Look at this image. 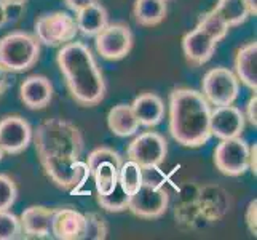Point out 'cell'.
I'll return each instance as SVG.
<instances>
[{"instance_id":"4dcf8cb0","label":"cell","mask_w":257,"mask_h":240,"mask_svg":"<svg viewBox=\"0 0 257 240\" xmlns=\"http://www.w3.org/2000/svg\"><path fill=\"white\" fill-rule=\"evenodd\" d=\"M244 219H246V224H247V229H249V232L255 237L257 235V200L255 199L251 200L249 205H247Z\"/></svg>"},{"instance_id":"8d00e7d4","label":"cell","mask_w":257,"mask_h":240,"mask_svg":"<svg viewBox=\"0 0 257 240\" xmlns=\"http://www.w3.org/2000/svg\"><path fill=\"white\" fill-rule=\"evenodd\" d=\"M247 8H249L251 12V16H255L257 15V0H244Z\"/></svg>"},{"instance_id":"7402d4cb","label":"cell","mask_w":257,"mask_h":240,"mask_svg":"<svg viewBox=\"0 0 257 240\" xmlns=\"http://www.w3.org/2000/svg\"><path fill=\"white\" fill-rule=\"evenodd\" d=\"M214 10L228 24V28L241 26L251 16V12L244 0H217Z\"/></svg>"},{"instance_id":"30bf717a","label":"cell","mask_w":257,"mask_h":240,"mask_svg":"<svg viewBox=\"0 0 257 240\" xmlns=\"http://www.w3.org/2000/svg\"><path fill=\"white\" fill-rule=\"evenodd\" d=\"M133 32L126 24L113 23L107 24L105 28L94 37L96 51L104 59L118 61L130 55L133 48Z\"/></svg>"},{"instance_id":"52a82bcc","label":"cell","mask_w":257,"mask_h":240,"mask_svg":"<svg viewBox=\"0 0 257 240\" xmlns=\"http://www.w3.org/2000/svg\"><path fill=\"white\" fill-rule=\"evenodd\" d=\"M128 160L136 162L143 170L158 168L168 155V143L157 131H144L131 141L126 150Z\"/></svg>"},{"instance_id":"ba28073f","label":"cell","mask_w":257,"mask_h":240,"mask_svg":"<svg viewBox=\"0 0 257 240\" xmlns=\"http://www.w3.org/2000/svg\"><path fill=\"white\" fill-rule=\"evenodd\" d=\"M168 205H170L168 191L144 180L141 188L133 195H130L128 210L138 218L157 219L165 215Z\"/></svg>"},{"instance_id":"f546056e","label":"cell","mask_w":257,"mask_h":240,"mask_svg":"<svg viewBox=\"0 0 257 240\" xmlns=\"http://www.w3.org/2000/svg\"><path fill=\"white\" fill-rule=\"evenodd\" d=\"M18 197V188L8 175L0 173V211L10 210Z\"/></svg>"},{"instance_id":"9a60e30c","label":"cell","mask_w":257,"mask_h":240,"mask_svg":"<svg viewBox=\"0 0 257 240\" xmlns=\"http://www.w3.org/2000/svg\"><path fill=\"white\" fill-rule=\"evenodd\" d=\"M21 101L28 109L39 111L47 108L53 100V85L43 75H31L20 87Z\"/></svg>"},{"instance_id":"ffe728a7","label":"cell","mask_w":257,"mask_h":240,"mask_svg":"<svg viewBox=\"0 0 257 240\" xmlns=\"http://www.w3.org/2000/svg\"><path fill=\"white\" fill-rule=\"evenodd\" d=\"M107 125L113 135L121 138L136 135L139 130V122L131 109V104L113 106L107 115Z\"/></svg>"},{"instance_id":"74e56055","label":"cell","mask_w":257,"mask_h":240,"mask_svg":"<svg viewBox=\"0 0 257 240\" xmlns=\"http://www.w3.org/2000/svg\"><path fill=\"white\" fill-rule=\"evenodd\" d=\"M5 4H15V5H24L28 0H4Z\"/></svg>"},{"instance_id":"484cf974","label":"cell","mask_w":257,"mask_h":240,"mask_svg":"<svg viewBox=\"0 0 257 240\" xmlns=\"http://www.w3.org/2000/svg\"><path fill=\"white\" fill-rule=\"evenodd\" d=\"M128 202L130 195L120 188V184L115 186V189L109 194H97V203L101 205V208L110 213H120L128 210Z\"/></svg>"},{"instance_id":"d4e9b609","label":"cell","mask_w":257,"mask_h":240,"mask_svg":"<svg viewBox=\"0 0 257 240\" xmlns=\"http://www.w3.org/2000/svg\"><path fill=\"white\" fill-rule=\"evenodd\" d=\"M197 28L205 32L206 35H209L214 42H220L230 31L228 24L220 18V15L214 10V8L200 16Z\"/></svg>"},{"instance_id":"f1b7e54d","label":"cell","mask_w":257,"mask_h":240,"mask_svg":"<svg viewBox=\"0 0 257 240\" xmlns=\"http://www.w3.org/2000/svg\"><path fill=\"white\" fill-rule=\"evenodd\" d=\"M105 162H110L113 165H117L118 168L121 167V157L117 150H113L110 147H97L94 149L93 152L88 155V160H86V167H88V172H93L94 168L99 165V164H105Z\"/></svg>"},{"instance_id":"7a4b0ae2","label":"cell","mask_w":257,"mask_h":240,"mask_svg":"<svg viewBox=\"0 0 257 240\" xmlns=\"http://www.w3.org/2000/svg\"><path fill=\"white\" fill-rule=\"evenodd\" d=\"M58 66L70 96L83 108H93L105 96V82L91 50L83 42H69L58 51Z\"/></svg>"},{"instance_id":"836d02e7","label":"cell","mask_w":257,"mask_h":240,"mask_svg":"<svg viewBox=\"0 0 257 240\" xmlns=\"http://www.w3.org/2000/svg\"><path fill=\"white\" fill-rule=\"evenodd\" d=\"M10 87V77H8V72L0 66V98L5 95V92Z\"/></svg>"},{"instance_id":"4316f807","label":"cell","mask_w":257,"mask_h":240,"mask_svg":"<svg viewBox=\"0 0 257 240\" xmlns=\"http://www.w3.org/2000/svg\"><path fill=\"white\" fill-rule=\"evenodd\" d=\"M107 223H105V219L101 215H97V213H86L82 240H104L107 237Z\"/></svg>"},{"instance_id":"5b68a950","label":"cell","mask_w":257,"mask_h":240,"mask_svg":"<svg viewBox=\"0 0 257 240\" xmlns=\"http://www.w3.org/2000/svg\"><path fill=\"white\" fill-rule=\"evenodd\" d=\"M78 28L75 18L66 12L43 13L35 21V37L48 47H63L75 40Z\"/></svg>"},{"instance_id":"e0dca14e","label":"cell","mask_w":257,"mask_h":240,"mask_svg":"<svg viewBox=\"0 0 257 240\" xmlns=\"http://www.w3.org/2000/svg\"><path fill=\"white\" fill-rule=\"evenodd\" d=\"M131 109L135 112L139 125L152 128L162 123L165 119V103L157 93H143L135 98L131 104Z\"/></svg>"},{"instance_id":"d6a6232c","label":"cell","mask_w":257,"mask_h":240,"mask_svg":"<svg viewBox=\"0 0 257 240\" xmlns=\"http://www.w3.org/2000/svg\"><path fill=\"white\" fill-rule=\"evenodd\" d=\"M94 2H97V0H64V4L67 5V8H69V10H72L74 13L83 10L85 7L91 5Z\"/></svg>"},{"instance_id":"277c9868","label":"cell","mask_w":257,"mask_h":240,"mask_svg":"<svg viewBox=\"0 0 257 240\" xmlns=\"http://www.w3.org/2000/svg\"><path fill=\"white\" fill-rule=\"evenodd\" d=\"M40 42L29 32L16 31L0 39V66L7 72H24L37 64Z\"/></svg>"},{"instance_id":"e575fe53","label":"cell","mask_w":257,"mask_h":240,"mask_svg":"<svg viewBox=\"0 0 257 240\" xmlns=\"http://www.w3.org/2000/svg\"><path fill=\"white\" fill-rule=\"evenodd\" d=\"M249 170L254 173V176L257 175V144L255 143L249 147Z\"/></svg>"},{"instance_id":"44dd1931","label":"cell","mask_w":257,"mask_h":240,"mask_svg":"<svg viewBox=\"0 0 257 240\" xmlns=\"http://www.w3.org/2000/svg\"><path fill=\"white\" fill-rule=\"evenodd\" d=\"M166 12V0H136L133 7L136 23L144 28H154L163 23Z\"/></svg>"},{"instance_id":"ac0fdd59","label":"cell","mask_w":257,"mask_h":240,"mask_svg":"<svg viewBox=\"0 0 257 240\" xmlns=\"http://www.w3.org/2000/svg\"><path fill=\"white\" fill-rule=\"evenodd\" d=\"M235 75L252 92L257 90V42H249L235 56Z\"/></svg>"},{"instance_id":"d6986e66","label":"cell","mask_w":257,"mask_h":240,"mask_svg":"<svg viewBox=\"0 0 257 240\" xmlns=\"http://www.w3.org/2000/svg\"><path fill=\"white\" fill-rule=\"evenodd\" d=\"M75 15L78 32H82L85 37H96L109 24V13L99 2L85 7L83 10L77 12Z\"/></svg>"},{"instance_id":"6da1fadb","label":"cell","mask_w":257,"mask_h":240,"mask_svg":"<svg viewBox=\"0 0 257 240\" xmlns=\"http://www.w3.org/2000/svg\"><path fill=\"white\" fill-rule=\"evenodd\" d=\"M32 139L43 170L58 188L77 191L85 184L90 176L86 164L80 162L85 141L74 123L47 119L32 131Z\"/></svg>"},{"instance_id":"1f68e13d","label":"cell","mask_w":257,"mask_h":240,"mask_svg":"<svg viewBox=\"0 0 257 240\" xmlns=\"http://www.w3.org/2000/svg\"><path fill=\"white\" fill-rule=\"evenodd\" d=\"M243 114H244V119L249 120L252 127H257V95H255V92L249 98V101H247L246 112H243Z\"/></svg>"},{"instance_id":"3957f363","label":"cell","mask_w":257,"mask_h":240,"mask_svg":"<svg viewBox=\"0 0 257 240\" xmlns=\"http://www.w3.org/2000/svg\"><path fill=\"white\" fill-rule=\"evenodd\" d=\"M211 104L201 92L176 88L170 95V133L177 144L200 147L211 139Z\"/></svg>"},{"instance_id":"f35d334b","label":"cell","mask_w":257,"mask_h":240,"mask_svg":"<svg viewBox=\"0 0 257 240\" xmlns=\"http://www.w3.org/2000/svg\"><path fill=\"white\" fill-rule=\"evenodd\" d=\"M4 155H5V152H4V149H2V146H0V160L4 158Z\"/></svg>"},{"instance_id":"8fae6325","label":"cell","mask_w":257,"mask_h":240,"mask_svg":"<svg viewBox=\"0 0 257 240\" xmlns=\"http://www.w3.org/2000/svg\"><path fill=\"white\" fill-rule=\"evenodd\" d=\"M31 141L32 128L21 115H7L0 120V146L5 154H21L28 149Z\"/></svg>"},{"instance_id":"7c38bea8","label":"cell","mask_w":257,"mask_h":240,"mask_svg":"<svg viewBox=\"0 0 257 240\" xmlns=\"http://www.w3.org/2000/svg\"><path fill=\"white\" fill-rule=\"evenodd\" d=\"M209 127L212 136L219 139H232L241 136L246 127V119L241 109L233 104L214 106V109H211Z\"/></svg>"},{"instance_id":"83f0119b","label":"cell","mask_w":257,"mask_h":240,"mask_svg":"<svg viewBox=\"0 0 257 240\" xmlns=\"http://www.w3.org/2000/svg\"><path fill=\"white\" fill-rule=\"evenodd\" d=\"M23 234L20 218L13 215L12 211H0V240H15L20 238Z\"/></svg>"},{"instance_id":"cb8c5ba5","label":"cell","mask_w":257,"mask_h":240,"mask_svg":"<svg viewBox=\"0 0 257 240\" xmlns=\"http://www.w3.org/2000/svg\"><path fill=\"white\" fill-rule=\"evenodd\" d=\"M144 183V173L136 162L128 160L121 162V167L118 168V184L128 195H133Z\"/></svg>"},{"instance_id":"603a6c76","label":"cell","mask_w":257,"mask_h":240,"mask_svg":"<svg viewBox=\"0 0 257 240\" xmlns=\"http://www.w3.org/2000/svg\"><path fill=\"white\" fill-rule=\"evenodd\" d=\"M90 175L94 180L96 192L101 195L112 192L118 184V167L110 162L99 164Z\"/></svg>"},{"instance_id":"4fadbf2b","label":"cell","mask_w":257,"mask_h":240,"mask_svg":"<svg viewBox=\"0 0 257 240\" xmlns=\"http://www.w3.org/2000/svg\"><path fill=\"white\" fill-rule=\"evenodd\" d=\"M85 215L74 208H55L51 219V235L58 240H82Z\"/></svg>"},{"instance_id":"5bb4252c","label":"cell","mask_w":257,"mask_h":240,"mask_svg":"<svg viewBox=\"0 0 257 240\" xmlns=\"http://www.w3.org/2000/svg\"><path fill=\"white\" fill-rule=\"evenodd\" d=\"M217 42L212 40L198 28L187 32L182 39V51L192 66H203L212 58Z\"/></svg>"},{"instance_id":"8992f818","label":"cell","mask_w":257,"mask_h":240,"mask_svg":"<svg viewBox=\"0 0 257 240\" xmlns=\"http://www.w3.org/2000/svg\"><path fill=\"white\" fill-rule=\"evenodd\" d=\"M240 93V80L228 67L208 70L201 80V95L211 106L233 104Z\"/></svg>"},{"instance_id":"2e32d148","label":"cell","mask_w":257,"mask_h":240,"mask_svg":"<svg viewBox=\"0 0 257 240\" xmlns=\"http://www.w3.org/2000/svg\"><path fill=\"white\" fill-rule=\"evenodd\" d=\"M53 213H55V208L42 205H32L26 208L20 216L23 234H26V237L48 238L51 235Z\"/></svg>"},{"instance_id":"9c48e42d","label":"cell","mask_w":257,"mask_h":240,"mask_svg":"<svg viewBox=\"0 0 257 240\" xmlns=\"http://www.w3.org/2000/svg\"><path fill=\"white\" fill-rule=\"evenodd\" d=\"M214 165L225 176H241L249 170V146L241 136L220 139L214 150Z\"/></svg>"},{"instance_id":"d590c367","label":"cell","mask_w":257,"mask_h":240,"mask_svg":"<svg viewBox=\"0 0 257 240\" xmlns=\"http://www.w3.org/2000/svg\"><path fill=\"white\" fill-rule=\"evenodd\" d=\"M10 23V16H8V7L4 0H0V28Z\"/></svg>"},{"instance_id":"ab89813d","label":"cell","mask_w":257,"mask_h":240,"mask_svg":"<svg viewBox=\"0 0 257 240\" xmlns=\"http://www.w3.org/2000/svg\"><path fill=\"white\" fill-rule=\"evenodd\" d=\"M166 2H168V0H166Z\"/></svg>"}]
</instances>
